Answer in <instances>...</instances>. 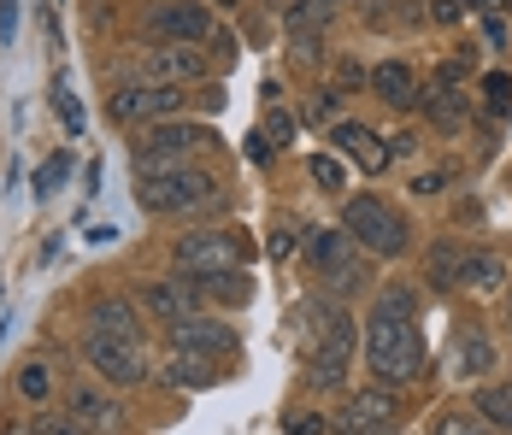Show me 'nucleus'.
I'll return each instance as SVG.
<instances>
[{"instance_id": "1", "label": "nucleus", "mask_w": 512, "mask_h": 435, "mask_svg": "<svg viewBox=\"0 0 512 435\" xmlns=\"http://www.w3.org/2000/svg\"><path fill=\"white\" fill-rule=\"evenodd\" d=\"M365 365L383 388H401L424 365V336H418V289L412 283H383L371 300L365 324Z\"/></svg>"}, {"instance_id": "2", "label": "nucleus", "mask_w": 512, "mask_h": 435, "mask_svg": "<svg viewBox=\"0 0 512 435\" xmlns=\"http://www.w3.org/2000/svg\"><path fill=\"white\" fill-rule=\"evenodd\" d=\"M136 200L159 212V218H177V212H206L218 206V177L201 171V165H183V171H159V177H142L136 183Z\"/></svg>"}, {"instance_id": "3", "label": "nucleus", "mask_w": 512, "mask_h": 435, "mask_svg": "<svg viewBox=\"0 0 512 435\" xmlns=\"http://www.w3.org/2000/svg\"><path fill=\"white\" fill-rule=\"evenodd\" d=\"M342 230L354 236V247L377 253V259H401V253H407V236H412L407 218H401L389 200H377V194H359V200H348Z\"/></svg>"}, {"instance_id": "4", "label": "nucleus", "mask_w": 512, "mask_h": 435, "mask_svg": "<svg viewBox=\"0 0 512 435\" xmlns=\"http://www.w3.org/2000/svg\"><path fill=\"white\" fill-rule=\"evenodd\" d=\"M348 359H354V318L342 306H330L307 353V388H342L348 383Z\"/></svg>"}, {"instance_id": "5", "label": "nucleus", "mask_w": 512, "mask_h": 435, "mask_svg": "<svg viewBox=\"0 0 512 435\" xmlns=\"http://www.w3.org/2000/svg\"><path fill=\"white\" fill-rule=\"evenodd\" d=\"M212 147V130L206 124H154L142 147H136V171L142 177H159V171H183L195 165V153Z\"/></svg>"}, {"instance_id": "6", "label": "nucleus", "mask_w": 512, "mask_h": 435, "mask_svg": "<svg viewBox=\"0 0 512 435\" xmlns=\"http://www.w3.org/2000/svg\"><path fill=\"white\" fill-rule=\"evenodd\" d=\"M348 242H354L348 230H307V259L324 271V283H330L336 294L365 289V277H371V265H365Z\"/></svg>"}, {"instance_id": "7", "label": "nucleus", "mask_w": 512, "mask_h": 435, "mask_svg": "<svg viewBox=\"0 0 512 435\" xmlns=\"http://www.w3.org/2000/svg\"><path fill=\"white\" fill-rule=\"evenodd\" d=\"M248 259V247L236 230H195V236H183L177 242V265L189 271V277H224V271H236Z\"/></svg>"}, {"instance_id": "8", "label": "nucleus", "mask_w": 512, "mask_h": 435, "mask_svg": "<svg viewBox=\"0 0 512 435\" xmlns=\"http://www.w3.org/2000/svg\"><path fill=\"white\" fill-rule=\"evenodd\" d=\"M83 353H89V365L101 371L112 388H136L148 377V353H142V341H124V336H95L83 341Z\"/></svg>"}, {"instance_id": "9", "label": "nucleus", "mask_w": 512, "mask_h": 435, "mask_svg": "<svg viewBox=\"0 0 512 435\" xmlns=\"http://www.w3.org/2000/svg\"><path fill=\"white\" fill-rule=\"evenodd\" d=\"M183 106V89H171V83H124L118 95L106 100V112H112V124H154V118H165V112H177Z\"/></svg>"}, {"instance_id": "10", "label": "nucleus", "mask_w": 512, "mask_h": 435, "mask_svg": "<svg viewBox=\"0 0 512 435\" xmlns=\"http://www.w3.org/2000/svg\"><path fill=\"white\" fill-rule=\"evenodd\" d=\"M395 424H401V394L383 383L348 394V406L336 418V430H359V435H395Z\"/></svg>"}, {"instance_id": "11", "label": "nucleus", "mask_w": 512, "mask_h": 435, "mask_svg": "<svg viewBox=\"0 0 512 435\" xmlns=\"http://www.w3.org/2000/svg\"><path fill=\"white\" fill-rule=\"evenodd\" d=\"M148 30L154 36H165V42H183V48H195V42H206L218 24H212V12H206L201 0H177V6H159L154 18H148Z\"/></svg>"}, {"instance_id": "12", "label": "nucleus", "mask_w": 512, "mask_h": 435, "mask_svg": "<svg viewBox=\"0 0 512 435\" xmlns=\"http://www.w3.org/2000/svg\"><path fill=\"white\" fill-rule=\"evenodd\" d=\"M142 71H148V83H171V89H177V83H201L206 59L195 48H183V42H165V48L148 53V65H142Z\"/></svg>"}, {"instance_id": "13", "label": "nucleus", "mask_w": 512, "mask_h": 435, "mask_svg": "<svg viewBox=\"0 0 512 435\" xmlns=\"http://www.w3.org/2000/svg\"><path fill=\"white\" fill-rule=\"evenodd\" d=\"M89 330L95 336H124V341H142V312H136V300H124V294H106L89 306Z\"/></svg>"}, {"instance_id": "14", "label": "nucleus", "mask_w": 512, "mask_h": 435, "mask_svg": "<svg viewBox=\"0 0 512 435\" xmlns=\"http://www.w3.org/2000/svg\"><path fill=\"white\" fill-rule=\"evenodd\" d=\"M171 336H177V347H189V353H230L236 347V330L230 324H218V318H177L171 324Z\"/></svg>"}, {"instance_id": "15", "label": "nucleus", "mask_w": 512, "mask_h": 435, "mask_svg": "<svg viewBox=\"0 0 512 435\" xmlns=\"http://www.w3.org/2000/svg\"><path fill=\"white\" fill-rule=\"evenodd\" d=\"M71 418L83 424V430H118L124 424V406L106 394V388H71Z\"/></svg>"}, {"instance_id": "16", "label": "nucleus", "mask_w": 512, "mask_h": 435, "mask_svg": "<svg viewBox=\"0 0 512 435\" xmlns=\"http://www.w3.org/2000/svg\"><path fill=\"white\" fill-rule=\"evenodd\" d=\"M365 83H371V95H383L389 106H401V112L418 100V77H412L407 59H383V65H371V77H365Z\"/></svg>"}, {"instance_id": "17", "label": "nucleus", "mask_w": 512, "mask_h": 435, "mask_svg": "<svg viewBox=\"0 0 512 435\" xmlns=\"http://www.w3.org/2000/svg\"><path fill=\"white\" fill-rule=\"evenodd\" d=\"M330 142L342 147V153H354V159L365 165V171H371V177H377V171L395 159V153H389V142H383V136H371L365 124H336V130H330Z\"/></svg>"}, {"instance_id": "18", "label": "nucleus", "mask_w": 512, "mask_h": 435, "mask_svg": "<svg viewBox=\"0 0 512 435\" xmlns=\"http://www.w3.org/2000/svg\"><path fill=\"white\" fill-rule=\"evenodd\" d=\"M195 300H201V283H148V289H142V306H148L154 318H165V324L189 318Z\"/></svg>"}, {"instance_id": "19", "label": "nucleus", "mask_w": 512, "mask_h": 435, "mask_svg": "<svg viewBox=\"0 0 512 435\" xmlns=\"http://www.w3.org/2000/svg\"><path fill=\"white\" fill-rule=\"evenodd\" d=\"M460 265H465V253L442 236V242H430V253H424V283L430 289H454L460 283Z\"/></svg>"}, {"instance_id": "20", "label": "nucleus", "mask_w": 512, "mask_h": 435, "mask_svg": "<svg viewBox=\"0 0 512 435\" xmlns=\"http://www.w3.org/2000/svg\"><path fill=\"white\" fill-rule=\"evenodd\" d=\"M460 283L465 289H477V294H495L501 283H507V259H501V253H465Z\"/></svg>"}, {"instance_id": "21", "label": "nucleus", "mask_w": 512, "mask_h": 435, "mask_svg": "<svg viewBox=\"0 0 512 435\" xmlns=\"http://www.w3.org/2000/svg\"><path fill=\"white\" fill-rule=\"evenodd\" d=\"M418 100H424V118H430L436 130H460V124H465V95H454L448 83H436V89H424Z\"/></svg>"}, {"instance_id": "22", "label": "nucleus", "mask_w": 512, "mask_h": 435, "mask_svg": "<svg viewBox=\"0 0 512 435\" xmlns=\"http://www.w3.org/2000/svg\"><path fill=\"white\" fill-rule=\"evenodd\" d=\"M454 365H460V377H483V371L495 365V347H489V336H483V330H465L460 347H454Z\"/></svg>"}, {"instance_id": "23", "label": "nucleus", "mask_w": 512, "mask_h": 435, "mask_svg": "<svg viewBox=\"0 0 512 435\" xmlns=\"http://www.w3.org/2000/svg\"><path fill=\"white\" fill-rule=\"evenodd\" d=\"M283 24H289V36H301V42H312L324 24H330V6L324 0H295L289 12H283Z\"/></svg>"}, {"instance_id": "24", "label": "nucleus", "mask_w": 512, "mask_h": 435, "mask_svg": "<svg viewBox=\"0 0 512 435\" xmlns=\"http://www.w3.org/2000/svg\"><path fill=\"white\" fill-rule=\"evenodd\" d=\"M165 377L183 388H206L212 383V365H206V353H189V347H177V359L165 365Z\"/></svg>"}, {"instance_id": "25", "label": "nucleus", "mask_w": 512, "mask_h": 435, "mask_svg": "<svg viewBox=\"0 0 512 435\" xmlns=\"http://www.w3.org/2000/svg\"><path fill=\"white\" fill-rule=\"evenodd\" d=\"M471 406H477V418H483V424H507V430H512V383L477 388V400H471Z\"/></svg>"}, {"instance_id": "26", "label": "nucleus", "mask_w": 512, "mask_h": 435, "mask_svg": "<svg viewBox=\"0 0 512 435\" xmlns=\"http://www.w3.org/2000/svg\"><path fill=\"white\" fill-rule=\"evenodd\" d=\"M18 394H24V400H48V394H53V371L42 365V359L18 365Z\"/></svg>"}, {"instance_id": "27", "label": "nucleus", "mask_w": 512, "mask_h": 435, "mask_svg": "<svg viewBox=\"0 0 512 435\" xmlns=\"http://www.w3.org/2000/svg\"><path fill=\"white\" fill-rule=\"evenodd\" d=\"M65 177H71V159H65V153H48V159L36 165V194H42V200H48V194H59V183H65Z\"/></svg>"}, {"instance_id": "28", "label": "nucleus", "mask_w": 512, "mask_h": 435, "mask_svg": "<svg viewBox=\"0 0 512 435\" xmlns=\"http://www.w3.org/2000/svg\"><path fill=\"white\" fill-rule=\"evenodd\" d=\"M483 95H489V112H507L512 106V77L507 71H489V77H483Z\"/></svg>"}, {"instance_id": "29", "label": "nucleus", "mask_w": 512, "mask_h": 435, "mask_svg": "<svg viewBox=\"0 0 512 435\" xmlns=\"http://www.w3.org/2000/svg\"><path fill=\"white\" fill-rule=\"evenodd\" d=\"M307 171H312V183H318L324 194H336V189H342V165H336V159H324V153H318V159H312Z\"/></svg>"}, {"instance_id": "30", "label": "nucleus", "mask_w": 512, "mask_h": 435, "mask_svg": "<svg viewBox=\"0 0 512 435\" xmlns=\"http://www.w3.org/2000/svg\"><path fill=\"white\" fill-rule=\"evenodd\" d=\"M265 253H271V259H289V253H295V224H289V218H277V224H271Z\"/></svg>"}, {"instance_id": "31", "label": "nucleus", "mask_w": 512, "mask_h": 435, "mask_svg": "<svg viewBox=\"0 0 512 435\" xmlns=\"http://www.w3.org/2000/svg\"><path fill=\"white\" fill-rule=\"evenodd\" d=\"M53 112L65 118V130H83V112H77V100H71V89H65V83H53Z\"/></svg>"}, {"instance_id": "32", "label": "nucleus", "mask_w": 512, "mask_h": 435, "mask_svg": "<svg viewBox=\"0 0 512 435\" xmlns=\"http://www.w3.org/2000/svg\"><path fill=\"white\" fill-rule=\"evenodd\" d=\"M336 112H342V95H336V89H318V95H312V106H307L312 124H324V118H336Z\"/></svg>"}, {"instance_id": "33", "label": "nucleus", "mask_w": 512, "mask_h": 435, "mask_svg": "<svg viewBox=\"0 0 512 435\" xmlns=\"http://www.w3.org/2000/svg\"><path fill=\"white\" fill-rule=\"evenodd\" d=\"M36 435H89L77 418H36Z\"/></svg>"}, {"instance_id": "34", "label": "nucleus", "mask_w": 512, "mask_h": 435, "mask_svg": "<svg viewBox=\"0 0 512 435\" xmlns=\"http://www.w3.org/2000/svg\"><path fill=\"white\" fill-rule=\"evenodd\" d=\"M436 435H483V430H477V424H471L465 412H448V418L436 424Z\"/></svg>"}, {"instance_id": "35", "label": "nucleus", "mask_w": 512, "mask_h": 435, "mask_svg": "<svg viewBox=\"0 0 512 435\" xmlns=\"http://www.w3.org/2000/svg\"><path fill=\"white\" fill-rule=\"evenodd\" d=\"M265 136H277V147H283L295 136V118H289V112H271V118H265Z\"/></svg>"}, {"instance_id": "36", "label": "nucleus", "mask_w": 512, "mask_h": 435, "mask_svg": "<svg viewBox=\"0 0 512 435\" xmlns=\"http://www.w3.org/2000/svg\"><path fill=\"white\" fill-rule=\"evenodd\" d=\"M289 435H324V418L318 412H295L289 418Z\"/></svg>"}, {"instance_id": "37", "label": "nucleus", "mask_w": 512, "mask_h": 435, "mask_svg": "<svg viewBox=\"0 0 512 435\" xmlns=\"http://www.w3.org/2000/svg\"><path fill=\"white\" fill-rule=\"evenodd\" d=\"M448 189V171H424V177H412V194H442Z\"/></svg>"}, {"instance_id": "38", "label": "nucleus", "mask_w": 512, "mask_h": 435, "mask_svg": "<svg viewBox=\"0 0 512 435\" xmlns=\"http://www.w3.org/2000/svg\"><path fill=\"white\" fill-rule=\"evenodd\" d=\"M430 18H436V24H460L465 6H460V0H436V6H430Z\"/></svg>"}, {"instance_id": "39", "label": "nucleus", "mask_w": 512, "mask_h": 435, "mask_svg": "<svg viewBox=\"0 0 512 435\" xmlns=\"http://www.w3.org/2000/svg\"><path fill=\"white\" fill-rule=\"evenodd\" d=\"M18 30V0H0V42H12Z\"/></svg>"}, {"instance_id": "40", "label": "nucleus", "mask_w": 512, "mask_h": 435, "mask_svg": "<svg viewBox=\"0 0 512 435\" xmlns=\"http://www.w3.org/2000/svg\"><path fill=\"white\" fill-rule=\"evenodd\" d=\"M483 36H489V48H501V42H507V24L489 12V18H483Z\"/></svg>"}, {"instance_id": "41", "label": "nucleus", "mask_w": 512, "mask_h": 435, "mask_svg": "<svg viewBox=\"0 0 512 435\" xmlns=\"http://www.w3.org/2000/svg\"><path fill=\"white\" fill-rule=\"evenodd\" d=\"M465 6H471V12H501L507 0H465Z\"/></svg>"}, {"instance_id": "42", "label": "nucleus", "mask_w": 512, "mask_h": 435, "mask_svg": "<svg viewBox=\"0 0 512 435\" xmlns=\"http://www.w3.org/2000/svg\"><path fill=\"white\" fill-rule=\"evenodd\" d=\"M212 6H236V0H212Z\"/></svg>"}, {"instance_id": "43", "label": "nucleus", "mask_w": 512, "mask_h": 435, "mask_svg": "<svg viewBox=\"0 0 512 435\" xmlns=\"http://www.w3.org/2000/svg\"><path fill=\"white\" fill-rule=\"evenodd\" d=\"M336 435H359V430H336Z\"/></svg>"}]
</instances>
